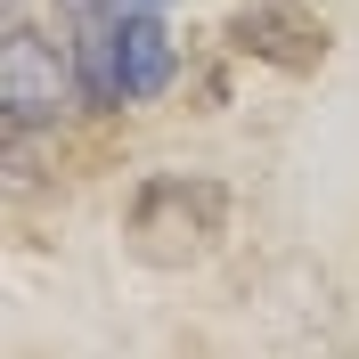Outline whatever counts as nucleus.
Returning <instances> with one entry per match:
<instances>
[{"label":"nucleus","instance_id":"nucleus-3","mask_svg":"<svg viewBox=\"0 0 359 359\" xmlns=\"http://www.w3.org/2000/svg\"><path fill=\"white\" fill-rule=\"evenodd\" d=\"M327 17H318L311 0H245L237 17H229V49L237 57H262L278 74H311L327 57Z\"/></svg>","mask_w":359,"mask_h":359},{"label":"nucleus","instance_id":"nucleus-2","mask_svg":"<svg viewBox=\"0 0 359 359\" xmlns=\"http://www.w3.org/2000/svg\"><path fill=\"white\" fill-rule=\"evenodd\" d=\"M221 221H229V196L212 180H188V172H163V180H147L131 196V245H139V262H156V269H180L196 253H212Z\"/></svg>","mask_w":359,"mask_h":359},{"label":"nucleus","instance_id":"nucleus-4","mask_svg":"<svg viewBox=\"0 0 359 359\" xmlns=\"http://www.w3.org/2000/svg\"><path fill=\"white\" fill-rule=\"evenodd\" d=\"M114 74H123V98H131V107H147V98L172 90L180 49H172V33H163L156 8H114Z\"/></svg>","mask_w":359,"mask_h":359},{"label":"nucleus","instance_id":"nucleus-5","mask_svg":"<svg viewBox=\"0 0 359 359\" xmlns=\"http://www.w3.org/2000/svg\"><path fill=\"white\" fill-rule=\"evenodd\" d=\"M74 66H82V114H123V74H114V8L74 17Z\"/></svg>","mask_w":359,"mask_h":359},{"label":"nucleus","instance_id":"nucleus-1","mask_svg":"<svg viewBox=\"0 0 359 359\" xmlns=\"http://www.w3.org/2000/svg\"><path fill=\"white\" fill-rule=\"evenodd\" d=\"M74 107H82L74 41H49V33L8 17V33H0V123L8 131H57V114Z\"/></svg>","mask_w":359,"mask_h":359}]
</instances>
